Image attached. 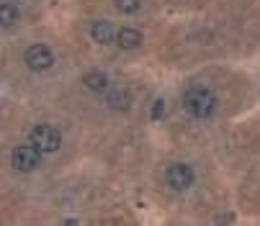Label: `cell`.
I'll return each mask as SVG.
<instances>
[{
	"label": "cell",
	"instance_id": "obj_6",
	"mask_svg": "<svg viewBox=\"0 0 260 226\" xmlns=\"http://www.w3.org/2000/svg\"><path fill=\"white\" fill-rule=\"evenodd\" d=\"M90 36H93V42H98V44H114L119 31L114 28V23H108V21H95L90 26Z\"/></svg>",
	"mask_w": 260,
	"mask_h": 226
},
{
	"label": "cell",
	"instance_id": "obj_11",
	"mask_svg": "<svg viewBox=\"0 0 260 226\" xmlns=\"http://www.w3.org/2000/svg\"><path fill=\"white\" fill-rule=\"evenodd\" d=\"M139 8H142L139 0H116V11L124 13V16H132V13H137Z\"/></svg>",
	"mask_w": 260,
	"mask_h": 226
},
{
	"label": "cell",
	"instance_id": "obj_8",
	"mask_svg": "<svg viewBox=\"0 0 260 226\" xmlns=\"http://www.w3.org/2000/svg\"><path fill=\"white\" fill-rule=\"evenodd\" d=\"M106 105L114 110H126L132 105V93L126 88H111L106 93Z\"/></svg>",
	"mask_w": 260,
	"mask_h": 226
},
{
	"label": "cell",
	"instance_id": "obj_4",
	"mask_svg": "<svg viewBox=\"0 0 260 226\" xmlns=\"http://www.w3.org/2000/svg\"><path fill=\"white\" fill-rule=\"evenodd\" d=\"M193 180H196L193 170H191L188 165H183V162H173V165H168V170H165V182H168V187H173V191H178V193L188 191V187L193 185Z\"/></svg>",
	"mask_w": 260,
	"mask_h": 226
},
{
	"label": "cell",
	"instance_id": "obj_5",
	"mask_svg": "<svg viewBox=\"0 0 260 226\" xmlns=\"http://www.w3.org/2000/svg\"><path fill=\"white\" fill-rule=\"evenodd\" d=\"M23 64L34 72H47L54 64V54H52V49L47 44H31L23 52Z\"/></svg>",
	"mask_w": 260,
	"mask_h": 226
},
{
	"label": "cell",
	"instance_id": "obj_7",
	"mask_svg": "<svg viewBox=\"0 0 260 226\" xmlns=\"http://www.w3.org/2000/svg\"><path fill=\"white\" fill-rule=\"evenodd\" d=\"M83 85H85L88 90H93V93H106V90L111 88V80H108V74H106V72H101V69H90V72L83 74Z\"/></svg>",
	"mask_w": 260,
	"mask_h": 226
},
{
	"label": "cell",
	"instance_id": "obj_1",
	"mask_svg": "<svg viewBox=\"0 0 260 226\" xmlns=\"http://www.w3.org/2000/svg\"><path fill=\"white\" fill-rule=\"evenodd\" d=\"M183 110L193 119H209L216 110V95L206 85H193L183 93Z\"/></svg>",
	"mask_w": 260,
	"mask_h": 226
},
{
	"label": "cell",
	"instance_id": "obj_9",
	"mask_svg": "<svg viewBox=\"0 0 260 226\" xmlns=\"http://www.w3.org/2000/svg\"><path fill=\"white\" fill-rule=\"evenodd\" d=\"M116 44H119L124 52H129V49H137V47L142 44V33H139L137 28H132V26H126V28H119Z\"/></svg>",
	"mask_w": 260,
	"mask_h": 226
},
{
	"label": "cell",
	"instance_id": "obj_10",
	"mask_svg": "<svg viewBox=\"0 0 260 226\" xmlns=\"http://www.w3.org/2000/svg\"><path fill=\"white\" fill-rule=\"evenodd\" d=\"M16 21H18V8L8 3V0H3L0 3V23H3V28H11Z\"/></svg>",
	"mask_w": 260,
	"mask_h": 226
},
{
	"label": "cell",
	"instance_id": "obj_2",
	"mask_svg": "<svg viewBox=\"0 0 260 226\" xmlns=\"http://www.w3.org/2000/svg\"><path fill=\"white\" fill-rule=\"evenodd\" d=\"M28 144L36 146L42 155H54L57 149L62 146V136L54 126L49 124H39V126H34L31 134H28Z\"/></svg>",
	"mask_w": 260,
	"mask_h": 226
},
{
	"label": "cell",
	"instance_id": "obj_3",
	"mask_svg": "<svg viewBox=\"0 0 260 226\" xmlns=\"http://www.w3.org/2000/svg\"><path fill=\"white\" fill-rule=\"evenodd\" d=\"M42 162V152L31 144H21L11 152V165L18 170V172H34Z\"/></svg>",
	"mask_w": 260,
	"mask_h": 226
}]
</instances>
